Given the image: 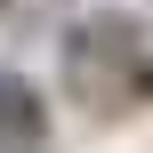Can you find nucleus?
Here are the masks:
<instances>
[{"label": "nucleus", "instance_id": "nucleus-1", "mask_svg": "<svg viewBox=\"0 0 153 153\" xmlns=\"http://www.w3.org/2000/svg\"><path fill=\"white\" fill-rule=\"evenodd\" d=\"M48 129V105H40V89L24 81V73H0V145H32Z\"/></svg>", "mask_w": 153, "mask_h": 153}, {"label": "nucleus", "instance_id": "nucleus-2", "mask_svg": "<svg viewBox=\"0 0 153 153\" xmlns=\"http://www.w3.org/2000/svg\"><path fill=\"white\" fill-rule=\"evenodd\" d=\"M0 8H8V0H0Z\"/></svg>", "mask_w": 153, "mask_h": 153}]
</instances>
